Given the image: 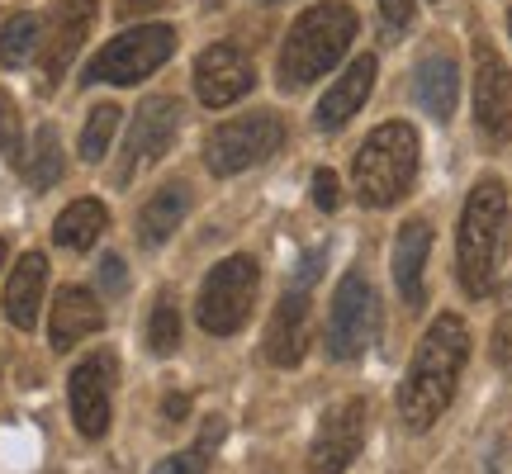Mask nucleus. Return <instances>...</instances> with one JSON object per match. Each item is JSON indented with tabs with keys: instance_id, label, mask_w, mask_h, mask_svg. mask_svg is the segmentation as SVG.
Segmentation results:
<instances>
[{
	"instance_id": "10",
	"label": "nucleus",
	"mask_w": 512,
	"mask_h": 474,
	"mask_svg": "<svg viewBox=\"0 0 512 474\" xmlns=\"http://www.w3.org/2000/svg\"><path fill=\"white\" fill-rule=\"evenodd\" d=\"M475 128L484 147L512 143V72L484 38H475Z\"/></svg>"
},
{
	"instance_id": "16",
	"label": "nucleus",
	"mask_w": 512,
	"mask_h": 474,
	"mask_svg": "<svg viewBox=\"0 0 512 474\" xmlns=\"http://www.w3.org/2000/svg\"><path fill=\"white\" fill-rule=\"evenodd\" d=\"M309 351V294L290 290L271 313V328H266V356L280 370H294Z\"/></svg>"
},
{
	"instance_id": "2",
	"label": "nucleus",
	"mask_w": 512,
	"mask_h": 474,
	"mask_svg": "<svg viewBox=\"0 0 512 474\" xmlns=\"http://www.w3.org/2000/svg\"><path fill=\"white\" fill-rule=\"evenodd\" d=\"M503 256H508V190L498 176H484L465 195L456 233V275L465 294H475V299L494 294Z\"/></svg>"
},
{
	"instance_id": "35",
	"label": "nucleus",
	"mask_w": 512,
	"mask_h": 474,
	"mask_svg": "<svg viewBox=\"0 0 512 474\" xmlns=\"http://www.w3.org/2000/svg\"><path fill=\"white\" fill-rule=\"evenodd\" d=\"M0 266H5V237H0Z\"/></svg>"
},
{
	"instance_id": "1",
	"label": "nucleus",
	"mask_w": 512,
	"mask_h": 474,
	"mask_svg": "<svg viewBox=\"0 0 512 474\" xmlns=\"http://www.w3.org/2000/svg\"><path fill=\"white\" fill-rule=\"evenodd\" d=\"M465 361H470V332L456 313H441L437 323L422 332L413 365L399 384V418L408 432H427L451 408Z\"/></svg>"
},
{
	"instance_id": "12",
	"label": "nucleus",
	"mask_w": 512,
	"mask_h": 474,
	"mask_svg": "<svg viewBox=\"0 0 512 474\" xmlns=\"http://www.w3.org/2000/svg\"><path fill=\"white\" fill-rule=\"evenodd\" d=\"M366 399H347L328 408L309 446V474H347V465L361 456L366 441Z\"/></svg>"
},
{
	"instance_id": "30",
	"label": "nucleus",
	"mask_w": 512,
	"mask_h": 474,
	"mask_svg": "<svg viewBox=\"0 0 512 474\" xmlns=\"http://www.w3.org/2000/svg\"><path fill=\"white\" fill-rule=\"evenodd\" d=\"M124 256H100V294H124Z\"/></svg>"
},
{
	"instance_id": "19",
	"label": "nucleus",
	"mask_w": 512,
	"mask_h": 474,
	"mask_svg": "<svg viewBox=\"0 0 512 474\" xmlns=\"http://www.w3.org/2000/svg\"><path fill=\"white\" fill-rule=\"evenodd\" d=\"M456 95H460V67L446 53H422L413 67V100L432 119H451L456 114Z\"/></svg>"
},
{
	"instance_id": "9",
	"label": "nucleus",
	"mask_w": 512,
	"mask_h": 474,
	"mask_svg": "<svg viewBox=\"0 0 512 474\" xmlns=\"http://www.w3.org/2000/svg\"><path fill=\"white\" fill-rule=\"evenodd\" d=\"M181 133V100L171 95H152L138 105L133 124H128L124 152H119V166H114V185H133V176H143L147 166H157L171 152Z\"/></svg>"
},
{
	"instance_id": "13",
	"label": "nucleus",
	"mask_w": 512,
	"mask_h": 474,
	"mask_svg": "<svg viewBox=\"0 0 512 474\" xmlns=\"http://www.w3.org/2000/svg\"><path fill=\"white\" fill-rule=\"evenodd\" d=\"M95 24V0H57L48 24H43V34H38V67H43V81L57 86L67 67L76 62L81 53V43L91 34Z\"/></svg>"
},
{
	"instance_id": "11",
	"label": "nucleus",
	"mask_w": 512,
	"mask_h": 474,
	"mask_svg": "<svg viewBox=\"0 0 512 474\" xmlns=\"http://www.w3.org/2000/svg\"><path fill=\"white\" fill-rule=\"evenodd\" d=\"M67 403H72V422L81 437L100 441L110 432V408H114V356L95 351L72 370L67 380Z\"/></svg>"
},
{
	"instance_id": "33",
	"label": "nucleus",
	"mask_w": 512,
	"mask_h": 474,
	"mask_svg": "<svg viewBox=\"0 0 512 474\" xmlns=\"http://www.w3.org/2000/svg\"><path fill=\"white\" fill-rule=\"evenodd\" d=\"M166 0H119V19H133L143 15V10H162Z\"/></svg>"
},
{
	"instance_id": "3",
	"label": "nucleus",
	"mask_w": 512,
	"mask_h": 474,
	"mask_svg": "<svg viewBox=\"0 0 512 474\" xmlns=\"http://www.w3.org/2000/svg\"><path fill=\"white\" fill-rule=\"evenodd\" d=\"M361 19L342 0H318L304 15L290 24V38L280 48V86L285 91H304L318 76H328V67H337L347 48L356 43Z\"/></svg>"
},
{
	"instance_id": "17",
	"label": "nucleus",
	"mask_w": 512,
	"mask_h": 474,
	"mask_svg": "<svg viewBox=\"0 0 512 474\" xmlns=\"http://www.w3.org/2000/svg\"><path fill=\"white\" fill-rule=\"evenodd\" d=\"M105 328V309L91 290L81 285H67V290L53 299V318H48V342L53 351H72L76 342H86L91 332Z\"/></svg>"
},
{
	"instance_id": "25",
	"label": "nucleus",
	"mask_w": 512,
	"mask_h": 474,
	"mask_svg": "<svg viewBox=\"0 0 512 474\" xmlns=\"http://www.w3.org/2000/svg\"><path fill=\"white\" fill-rule=\"evenodd\" d=\"M119 119H124V110L119 105H95L91 114H86V128H81V162H105V152H110L114 133H119Z\"/></svg>"
},
{
	"instance_id": "21",
	"label": "nucleus",
	"mask_w": 512,
	"mask_h": 474,
	"mask_svg": "<svg viewBox=\"0 0 512 474\" xmlns=\"http://www.w3.org/2000/svg\"><path fill=\"white\" fill-rule=\"evenodd\" d=\"M190 185L185 181H166L152 200L138 209V242H143L147 252H157L162 242H171L176 237V228L185 223V214H190Z\"/></svg>"
},
{
	"instance_id": "37",
	"label": "nucleus",
	"mask_w": 512,
	"mask_h": 474,
	"mask_svg": "<svg viewBox=\"0 0 512 474\" xmlns=\"http://www.w3.org/2000/svg\"><path fill=\"white\" fill-rule=\"evenodd\" d=\"M209 5H223V0H209Z\"/></svg>"
},
{
	"instance_id": "28",
	"label": "nucleus",
	"mask_w": 512,
	"mask_h": 474,
	"mask_svg": "<svg viewBox=\"0 0 512 474\" xmlns=\"http://www.w3.org/2000/svg\"><path fill=\"white\" fill-rule=\"evenodd\" d=\"M380 5V24H384V38H399L413 29L418 19V0H375Z\"/></svg>"
},
{
	"instance_id": "14",
	"label": "nucleus",
	"mask_w": 512,
	"mask_h": 474,
	"mask_svg": "<svg viewBox=\"0 0 512 474\" xmlns=\"http://www.w3.org/2000/svg\"><path fill=\"white\" fill-rule=\"evenodd\" d=\"M256 86L252 57L242 53L238 43H214L195 57V95L209 110H223V105H238L242 95Z\"/></svg>"
},
{
	"instance_id": "38",
	"label": "nucleus",
	"mask_w": 512,
	"mask_h": 474,
	"mask_svg": "<svg viewBox=\"0 0 512 474\" xmlns=\"http://www.w3.org/2000/svg\"><path fill=\"white\" fill-rule=\"evenodd\" d=\"M261 5H275V0H261Z\"/></svg>"
},
{
	"instance_id": "18",
	"label": "nucleus",
	"mask_w": 512,
	"mask_h": 474,
	"mask_svg": "<svg viewBox=\"0 0 512 474\" xmlns=\"http://www.w3.org/2000/svg\"><path fill=\"white\" fill-rule=\"evenodd\" d=\"M427 256H432V223L408 219L394 237V285H399L408 309H422V299H427V285H422Z\"/></svg>"
},
{
	"instance_id": "6",
	"label": "nucleus",
	"mask_w": 512,
	"mask_h": 474,
	"mask_svg": "<svg viewBox=\"0 0 512 474\" xmlns=\"http://www.w3.org/2000/svg\"><path fill=\"white\" fill-rule=\"evenodd\" d=\"M285 143V119L271 110H252V114H238L209 133L204 143V166L214 176H238V171H252L261 166L266 157H275Z\"/></svg>"
},
{
	"instance_id": "27",
	"label": "nucleus",
	"mask_w": 512,
	"mask_h": 474,
	"mask_svg": "<svg viewBox=\"0 0 512 474\" xmlns=\"http://www.w3.org/2000/svg\"><path fill=\"white\" fill-rule=\"evenodd\" d=\"M147 347L157 351V356H171V351L181 347V313L171 299H157L152 313H147Z\"/></svg>"
},
{
	"instance_id": "22",
	"label": "nucleus",
	"mask_w": 512,
	"mask_h": 474,
	"mask_svg": "<svg viewBox=\"0 0 512 474\" xmlns=\"http://www.w3.org/2000/svg\"><path fill=\"white\" fill-rule=\"evenodd\" d=\"M110 228V209L100 200H72L53 223V242L67 252H91L100 233Z\"/></svg>"
},
{
	"instance_id": "24",
	"label": "nucleus",
	"mask_w": 512,
	"mask_h": 474,
	"mask_svg": "<svg viewBox=\"0 0 512 474\" xmlns=\"http://www.w3.org/2000/svg\"><path fill=\"white\" fill-rule=\"evenodd\" d=\"M38 34H43V19L29 15V10L5 19V29H0V62L5 67H24L38 53Z\"/></svg>"
},
{
	"instance_id": "7",
	"label": "nucleus",
	"mask_w": 512,
	"mask_h": 474,
	"mask_svg": "<svg viewBox=\"0 0 512 474\" xmlns=\"http://www.w3.org/2000/svg\"><path fill=\"white\" fill-rule=\"evenodd\" d=\"M256 271L252 256H223L214 271L204 275L200 285V304H195V318H200V328L209 337H233V332L247 323V313L256 304Z\"/></svg>"
},
{
	"instance_id": "32",
	"label": "nucleus",
	"mask_w": 512,
	"mask_h": 474,
	"mask_svg": "<svg viewBox=\"0 0 512 474\" xmlns=\"http://www.w3.org/2000/svg\"><path fill=\"white\" fill-rule=\"evenodd\" d=\"M494 347H498V361L512 370V313L503 318V323H498V342H494Z\"/></svg>"
},
{
	"instance_id": "36",
	"label": "nucleus",
	"mask_w": 512,
	"mask_h": 474,
	"mask_svg": "<svg viewBox=\"0 0 512 474\" xmlns=\"http://www.w3.org/2000/svg\"><path fill=\"white\" fill-rule=\"evenodd\" d=\"M508 34H512V10H508Z\"/></svg>"
},
{
	"instance_id": "15",
	"label": "nucleus",
	"mask_w": 512,
	"mask_h": 474,
	"mask_svg": "<svg viewBox=\"0 0 512 474\" xmlns=\"http://www.w3.org/2000/svg\"><path fill=\"white\" fill-rule=\"evenodd\" d=\"M375 76H380V62H375V57H356L347 72H342L328 86V95L318 100V110H313L318 128H342V124H351V119L361 114V105L370 100V91H375Z\"/></svg>"
},
{
	"instance_id": "20",
	"label": "nucleus",
	"mask_w": 512,
	"mask_h": 474,
	"mask_svg": "<svg viewBox=\"0 0 512 474\" xmlns=\"http://www.w3.org/2000/svg\"><path fill=\"white\" fill-rule=\"evenodd\" d=\"M43 290H48V256L24 252L19 256V266L10 271V285H5V318H10L19 332H29L38 323Z\"/></svg>"
},
{
	"instance_id": "26",
	"label": "nucleus",
	"mask_w": 512,
	"mask_h": 474,
	"mask_svg": "<svg viewBox=\"0 0 512 474\" xmlns=\"http://www.w3.org/2000/svg\"><path fill=\"white\" fill-rule=\"evenodd\" d=\"M219 437H223V422H209L195 446H185V451H176V456H166L152 474H209V456H214Z\"/></svg>"
},
{
	"instance_id": "5",
	"label": "nucleus",
	"mask_w": 512,
	"mask_h": 474,
	"mask_svg": "<svg viewBox=\"0 0 512 474\" xmlns=\"http://www.w3.org/2000/svg\"><path fill=\"white\" fill-rule=\"evenodd\" d=\"M176 53V29L171 24H138L124 29L119 38H110L100 53L91 57V67L81 72L86 86H138L147 76L166 67V57Z\"/></svg>"
},
{
	"instance_id": "29",
	"label": "nucleus",
	"mask_w": 512,
	"mask_h": 474,
	"mask_svg": "<svg viewBox=\"0 0 512 474\" xmlns=\"http://www.w3.org/2000/svg\"><path fill=\"white\" fill-rule=\"evenodd\" d=\"M313 204H318L323 214H332V209L342 204V181L332 176L328 166H323V171H313Z\"/></svg>"
},
{
	"instance_id": "4",
	"label": "nucleus",
	"mask_w": 512,
	"mask_h": 474,
	"mask_svg": "<svg viewBox=\"0 0 512 474\" xmlns=\"http://www.w3.org/2000/svg\"><path fill=\"white\" fill-rule=\"evenodd\" d=\"M418 162H422L418 128L403 124V119L380 124L366 138V147L356 152V162H351V181H356L361 204H370V209L399 204L418 181Z\"/></svg>"
},
{
	"instance_id": "23",
	"label": "nucleus",
	"mask_w": 512,
	"mask_h": 474,
	"mask_svg": "<svg viewBox=\"0 0 512 474\" xmlns=\"http://www.w3.org/2000/svg\"><path fill=\"white\" fill-rule=\"evenodd\" d=\"M24 181L34 190H48V185L62 181V143H57L53 124H38L34 143H29V157H24Z\"/></svg>"
},
{
	"instance_id": "8",
	"label": "nucleus",
	"mask_w": 512,
	"mask_h": 474,
	"mask_svg": "<svg viewBox=\"0 0 512 474\" xmlns=\"http://www.w3.org/2000/svg\"><path fill=\"white\" fill-rule=\"evenodd\" d=\"M375 323H380L375 285L366 280V271H347L337 280V294H332L328 309V356L332 361H356L370 347Z\"/></svg>"
},
{
	"instance_id": "34",
	"label": "nucleus",
	"mask_w": 512,
	"mask_h": 474,
	"mask_svg": "<svg viewBox=\"0 0 512 474\" xmlns=\"http://www.w3.org/2000/svg\"><path fill=\"white\" fill-rule=\"evenodd\" d=\"M185 413H190V399H185V394H171V399H166V418L181 422Z\"/></svg>"
},
{
	"instance_id": "31",
	"label": "nucleus",
	"mask_w": 512,
	"mask_h": 474,
	"mask_svg": "<svg viewBox=\"0 0 512 474\" xmlns=\"http://www.w3.org/2000/svg\"><path fill=\"white\" fill-rule=\"evenodd\" d=\"M318 266H323V252H309V256H304V266H299V280H294V290L309 294V285L318 280Z\"/></svg>"
}]
</instances>
